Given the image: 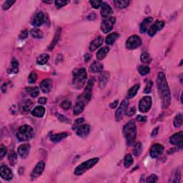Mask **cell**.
<instances>
[{
	"label": "cell",
	"instance_id": "cell-1",
	"mask_svg": "<svg viewBox=\"0 0 183 183\" xmlns=\"http://www.w3.org/2000/svg\"><path fill=\"white\" fill-rule=\"evenodd\" d=\"M157 87L159 98L161 99L162 107L167 109L171 103V94L167 80L163 72H159L157 78Z\"/></svg>",
	"mask_w": 183,
	"mask_h": 183
},
{
	"label": "cell",
	"instance_id": "cell-2",
	"mask_svg": "<svg viewBox=\"0 0 183 183\" xmlns=\"http://www.w3.org/2000/svg\"><path fill=\"white\" fill-rule=\"evenodd\" d=\"M123 135L126 140L127 145H133L137 137V127L135 121L130 120L125 125L123 128Z\"/></svg>",
	"mask_w": 183,
	"mask_h": 183
},
{
	"label": "cell",
	"instance_id": "cell-3",
	"mask_svg": "<svg viewBox=\"0 0 183 183\" xmlns=\"http://www.w3.org/2000/svg\"><path fill=\"white\" fill-rule=\"evenodd\" d=\"M87 78V71L84 68L74 69L73 72V79H72V84L74 88L80 89L82 88Z\"/></svg>",
	"mask_w": 183,
	"mask_h": 183
},
{
	"label": "cell",
	"instance_id": "cell-4",
	"mask_svg": "<svg viewBox=\"0 0 183 183\" xmlns=\"http://www.w3.org/2000/svg\"><path fill=\"white\" fill-rule=\"evenodd\" d=\"M95 84V80L94 79H90L87 82V84L86 86V88H85L84 92L82 93L80 96H79L77 98V103H80L81 105H87V103L90 101L92 98V91L93 86H94Z\"/></svg>",
	"mask_w": 183,
	"mask_h": 183
},
{
	"label": "cell",
	"instance_id": "cell-5",
	"mask_svg": "<svg viewBox=\"0 0 183 183\" xmlns=\"http://www.w3.org/2000/svg\"><path fill=\"white\" fill-rule=\"evenodd\" d=\"M34 137L32 127L28 125H24L19 127L17 132V137L20 142H26L30 140Z\"/></svg>",
	"mask_w": 183,
	"mask_h": 183
},
{
	"label": "cell",
	"instance_id": "cell-6",
	"mask_svg": "<svg viewBox=\"0 0 183 183\" xmlns=\"http://www.w3.org/2000/svg\"><path fill=\"white\" fill-rule=\"evenodd\" d=\"M99 159L98 157H94V158L89 159L86 162H84L82 164H80V165H78L77 167L74 170V174L76 175H82L84 173H85L87 171H88L89 170H90L91 168H92L94 166L96 165L97 163H98Z\"/></svg>",
	"mask_w": 183,
	"mask_h": 183
},
{
	"label": "cell",
	"instance_id": "cell-7",
	"mask_svg": "<svg viewBox=\"0 0 183 183\" xmlns=\"http://www.w3.org/2000/svg\"><path fill=\"white\" fill-rule=\"evenodd\" d=\"M129 102L127 99H124L120 104V106L117 110L115 113V120L117 122H120L124 118L125 114H127V110L128 108Z\"/></svg>",
	"mask_w": 183,
	"mask_h": 183
},
{
	"label": "cell",
	"instance_id": "cell-8",
	"mask_svg": "<svg viewBox=\"0 0 183 183\" xmlns=\"http://www.w3.org/2000/svg\"><path fill=\"white\" fill-rule=\"evenodd\" d=\"M142 44V40L137 35H133L127 39L126 47L129 50H135L139 47Z\"/></svg>",
	"mask_w": 183,
	"mask_h": 183
},
{
	"label": "cell",
	"instance_id": "cell-9",
	"mask_svg": "<svg viewBox=\"0 0 183 183\" xmlns=\"http://www.w3.org/2000/svg\"><path fill=\"white\" fill-rule=\"evenodd\" d=\"M152 107V98L150 96H145L140 101L139 110L142 113H146Z\"/></svg>",
	"mask_w": 183,
	"mask_h": 183
},
{
	"label": "cell",
	"instance_id": "cell-10",
	"mask_svg": "<svg viewBox=\"0 0 183 183\" xmlns=\"http://www.w3.org/2000/svg\"><path fill=\"white\" fill-rule=\"evenodd\" d=\"M116 22L114 17H110L105 20L101 24V29L104 33L107 34L113 29V27Z\"/></svg>",
	"mask_w": 183,
	"mask_h": 183
},
{
	"label": "cell",
	"instance_id": "cell-11",
	"mask_svg": "<svg viewBox=\"0 0 183 183\" xmlns=\"http://www.w3.org/2000/svg\"><path fill=\"white\" fill-rule=\"evenodd\" d=\"M165 26V22L163 21H155L154 24L151 25V27L148 29V34L150 37H153L155 35H156L157 32L160 31Z\"/></svg>",
	"mask_w": 183,
	"mask_h": 183
},
{
	"label": "cell",
	"instance_id": "cell-12",
	"mask_svg": "<svg viewBox=\"0 0 183 183\" xmlns=\"http://www.w3.org/2000/svg\"><path fill=\"white\" fill-rule=\"evenodd\" d=\"M182 137H183L182 132H179L177 133L174 134V135L170 138V143L177 146L179 149H180V150H182V144H183Z\"/></svg>",
	"mask_w": 183,
	"mask_h": 183
},
{
	"label": "cell",
	"instance_id": "cell-13",
	"mask_svg": "<svg viewBox=\"0 0 183 183\" xmlns=\"http://www.w3.org/2000/svg\"><path fill=\"white\" fill-rule=\"evenodd\" d=\"M44 167H45V164L43 161H39L37 165H36L35 167L34 168L32 172L31 173V177L32 179H36L41 175L44 170Z\"/></svg>",
	"mask_w": 183,
	"mask_h": 183
},
{
	"label": "cell",
	"instance_id": "cell-14",
	"mask_svg": "<svg viewBox=\"0 0 183 183\" xmlns=\"http://www.w3.org/2000/svg\"><path fill=\"white\" fill-rule=\"evenodd\" d=\"M34 105V102L31 99H24L20 105V110L21 113L27 114L30 112Z\"/></svg>",
	"mask_w": 183,
	"mask_h": 183
},
{
	"label": "cell",
	"instance_id": "cell-15",
	"mask_svg": "<svg viewBox=\"0 0 183 183\" xmlns=\"http://www.w3.org/2000/svg\"><path fill=\"white\" fill-rule=\"evenodd\" d=\"M0 172H1L2 177L6 180H12L13 178V173H12V170L5 164H2Z\"/></svg>",
	"mask_w": 183,
	"mask_h": 183
},
{
	"label": "cell",
	"instance_id": "cell-16",
	"mask_svg": "<svg viewBox=\"0 0 183 183\" xmlns=\"http://www.w3.org/2000/svg\"><path fill=\"white\" fill-rule=\"evenodd\" d=\"M164 152V147L162 144H155L151 148L150 155L152 158H157L161 156Z\"/></svg>",
	"mask_w": 183,
	"mask_h": 183
},
{
	"label": "cell",
	"instance_id": "cell-17",
	"mask_svg": "<svg viewBox=\"0 0 183 183\" xmlns=\"http://www.w3.org/2000/svg\"><path fill=\"white\" fill-rule=\"evenodd\" d=\"M31 146L29 144H23L18 148V154L22 159H26L30 152Z\"/></svg>",
	"mask_w": 183,
	"mask_h": 183
},
{
	"label": "cell",
	"instance_id": "cell-18",
	"mask_svg": "<svg viewBox=\"0 0 183 183\" xmlns=\"http://www.w3.org/2000/svg\"><path fill=\"white\" fill-rule=\"evenodd\" d=\"M44 21H45V16H44L43 12H39L35 16L32 22V24L34 27H38L42 26L44 22Z\"/></svg>",
	"mask_w": 183,
	"mask_h": 183
},
{
	"label": "cell",
	"instance_id": "cell-19",
	"mask_svg": "<svg viewBox=\"0 0 183 183\" xmlns=\"http://www.w3.org/2000/svg\"><path fill=\"white\" fill-rule=\"evenodd\" d=\"M90 132V127L89 125H81L80 127H78L77 129V135L80 137L85 138L87 137V135Z\"/></svg>",
	"mask_w": 183,
	"mask_h": 183
},
{
	"label": "cell",
	"instance_id": "cell-20",
	"mask_svg": "<svg viewBox=\"0 0 183 183\" xmlns=\"http://www.w3.org/2000/svg\"><path fill=\"white\" fill-rule=\"evenodd\" d=\"M110 73L108 72H103L99 77V87L100 89L105 88L109 82Z\"/></svg>",
	"mask_w": 183,
	"mask_h": 183
},
{
	"label": "cell",
	"instance_id": "cell-21",
	"mask_svg": "<svg viewBox=\"0 0 183 183\" xmlns=\"http://www.w3.org/2000/svg\"><path fill=\"white\" fill-rule=\"evenodd\" d=\"M101 15L104 18H108L109 17L111 16V14L113 13V10H112V7L110 5H108L107 4L103 2V5L101 7Z\"/></svg>",
	"mask_w": 183,
	"mask_h": 183
},
{
	"label": "cell",
	"instance_id": "cell-22",
	"mask_svg": "<svg viewBox=\"0 0 183 183\" xmlns=\"http://www.w3.org/2000/svg\"><path fill=\"white\" fill-rule=\"evenodd\" d=\"M104 42V39L103 37H97V38H95L94 40H92V42L89 44V50L91 52H94L98 49L99 47L102 46V44H103Z\"/></svg>",
	"mask_w": 183,
	"mask_h": 183
},
{
	"label": "cell",
	"instance_id": "cell-23",
	"mask_svg": "<svg viewBox=\"0 0 183 183\" xmlns=\"http://www.w3.org/2000/svg\"><path fill=\"white\" fill-rule=\"evenodd\" d=\"M52 80L50 79H46L42 81L40 84V89L44 93H49L52 89Z\"/></svg>",
	"mask_w": 183,
	"mask_h": 183
},
{
	"label": "cell",
	"instance_id": "cell-24",
	"mask_svg": "<svg viewBox=\"0 0 183 183\" xmlns=\"http://www.w3.org/2000/svg\"><path fill=\"white\" fill-rule=\"evenodd\" d=\"M103 65L99 62L95 61L89 67V70L92 73H97V72H100L103 70Z\"/></svg>",
	"mask_w": 183,
	"mask_h": 183
},
{
	"label": "cell",
	"instance_id": "cell-25",
	"mask_svg": "<svg viewBox=\"0 0 183 183\" xmlns=\"http://www.w3.org/2000/svg\"><path fill=\"white\" fill-rule=\"evenodd\" d=\"M153 21L152 17H146L144 20L142 21V22L140 24V31L141 33H144L148 29V26L150 25L152 22Z\"/></svg>",
	"mask_w": 183,
	"mask_h": 183
},
{
	"label": "cell",
	"instance_id": "cell-26",
	"mask_svg": "<svg viewBox=\"0 0 183 183\" xmlns=\"http://www.w3.org/2000/svg\"><path fill=\"white\" fill-rule=\"evenodd\" d=\"M67 137H68V134L66 133L55 134V135H53L51 136L50 140L51 142H53V143H57V142H61L62 140L65 139V138Z\"/></svg>",
	"mask_w": 183,
	"mask_h": 183
},
{
	"label": "cell",
	"instance_id": "cell-27",
	"mask_svg": "<svg viewBox=\"0 0 183 183\" xmlns=\"http://www.w3.org/2000/svg\"><path fill=\"white\" fill-rule=\"evenodd\" d=\"M44 113H45V109L42 106H37L32 111V116L36 118H42L44 115Z\"/></svg>",
	"mask_w": 183,
	"mask_h": 183
},
{
	"label": "cell",
	"instance_id": "cell-28",
	"mask_svg": "<svg viewBox=\"0 0 183 183\" xmlns=\"http://www.w3.org/2000/svg\"><path fill=\"white\" fill-rule=\"evenodd\" d=\"M119 37V34L118 32H113L107 36L105 39V42L107 45H112L114 44V42L116 41V39Z\"/></svg>",
	"mask_w": 183,
	"mask_h": 183
},
{
	"label": "cell",
	"instance_id": "cell-29",
	"mask_svg": "<svg viewBox=\"0 0 183 183\" xmlns=\"http://www.w3.org/2000/svg\"><path fill=\"white\" fill-rule=\"evenodd\" d=\"M60 35H61V29L59 28L57 29L56 33H55V35L54 38H53V40L51 42V44H50V46H49L48 49L50 50H52L54 49V47L55 46H56V44H57V42H58L59 39V37H60Z\"/></svg>",
	"mask_w": 183,
	"mask_h": 183
},
{
	"label": "cell",
	"instance_id": "cell-30",
	"mask_svg": "<svg viewBox=\"0 0 183 183\" xmlns=\"http://www.w3.org/2000/svg\"><path fill=\"white\" fill-rule=\"evenodd\" d=\"M140 84H135V86H133L132 88L129 89L128 92H127V99L133 98V97L137 94L138 91H139V89H140Z\"/></svg>",
	"mask_w": 183,
	"mask_h": 183
},
{
	"label": "cell",
	"instance_id": "cell-31",
	"mask_svg": "<svg viewBox=\"0 0 183 183\" xmlns=\"http://www.w3.org/2000/svg\"><path fill=\"white\" fill-rule=\"evenodd\" d=\"M110 48L108 47H105L101 48L97 53V58L98 60H102L107 56V53L109 52Z\"/></svg>",
	"mask_w": 183,
	"mask_h": 183
},
{
	"label": "cell",
	"instance_id": "cell-32",
	"mask_svg": "<svg viewBox=\"0 0 183 183\" xmlns=\"http://www.w3.org/2000/svg\"><path fill=\"white\" fill-rule=\"evenodd\" d=\"M19 71V63L18 61L15 59H13L12 61L11 67L8 69V73L9 74H17Z\"/></svg>",
	"mask_w": 183,
	"mask_h": 183
},
{
	"label": "cell",
	"instance_id": "cell-33",
	"mask_svg": "<svg viewBox=\"0 0 183 183\" xmlns=\"http://www.w3.org/2000/svg\"><path fill=\"white\" fill-rule=\"evenodd\" d=\"M49 59H50V55L48 54H42L37 57V63L39 65H44L47 63Z\"/></svg>",
	"mask_w": 183,
	"mask_h": 183
},
{
	"label": "cell",
	"instance_id": "cell-34",
	"mask_svg": "<svg viewBox=\"0 0 183 183\" xmlns=\"http://www.w3.org/2000/svg\"><path fill=\"white\" fill-rule=\"evenodd\" d=\"M8 160L12 166H14L17 162V154L14 151H12L8 155Z\"/></svg>",
	"mask_w": 183,
	"mask_h": 183
},
{
	"label": "cell",
	"instance_id": "cell-35",
	"mask_svg": "<svg viewBox=\"0 0 183 183\" xmlns=\"http://www.w3.org/2000/svg\"><path fill=\"white\" fill-rule=\"evenodd\" d=\"M182 121H183V117L182 114L181 113H179L174 117L173 124L174 127L176 128H180V127L182 125Z\"/></svg>",
	"mask_w": 183,
	"mask_h": 183
},
{
	"label": "cell",
	"instance_id": "cell-36",
	"mask_svg": "<svg viewBox=\"0 0 183 183\" xmlns=\"http://www.w3.org/2000/svg\"><path fill=\"white\" fill-rule=\"evenodd\" d=\"M26 91L27 92V93H28V94H29V95H30L31 97H34V98L37 97L39 94V89L37 87H27Z\"/></svg>",
	"mask_w": 183,
	"mask_h": 183
},
{
	"label": "cell",
	"instance_id": "cell-37",
	"mask_svg": "<svg viewBox=\"0 0 183 183\" xmlns=\"http://www.w3.org/2000/svg\"><path fill=\"white\" fill-rule=\"evenodd\" d=\"M30 34L33 37L36 38V39H42V38H43L44 37L42 31L41 29L37 28H34L32 29H31Z\"/></svg>",
	"mask_w": 183,
	"mask_h": 183
},
{
	"label": "cell",
	"instance_id": "cell-38",
	"mask_svg": "<svg viewBox=\"0 0 183 183\" xmlns=\"http://www.w3.org/2000/svg\"><path fill=\"white\" fill-rule=\"evenodd\" d=\"M134 162L133 157L131 154H127L125 157L124 159V165L125 168H129L130 166L133 165Z\"/></svg>",
	"mask_w": 183,
	"mask_h": 183
},
{
	"label": "cell",
	"instance_id": "cell-39",
	"mask_svg": "<svg viewBox=\"0 0 183 183\" xmlns=\"http://www.w3.org/2000/svg\"><path fill=\"white\" fill-rule=\"evenodd\" d=\"M140 60L143 64H150L152 62V58H151L150 55L148 52H143L140 56Z\"/></svg>",
	"mask_w": 183,
	"mask_h": 183
},
{
	"label": "cell",
	"instance_id": "cell-40",
	"mask_svg": "<svg viewBox=\"0 0 183 183\" xmlns=\"http://www.w3.org/2000/svg\"><path fill=\"white\" fill-rule=\"evenodd\" d=\"M114 4L115 5L116 7L119 8V9H124V8H126L128 7L129 1H114Z\"/></svg>",
	"mask_w": 183,
	"mask_h": 183
},
{
	"label": "cell",
	"instance_id": "cell-41",
	"mask_svg": "<svg viewBox=\"0 0 183 183\" xmlns=\"http://www.w3.org/2000/svg\"><path fill=\"white\" fill-rule=\"evenodd\" d=\"M142 152V145L140 142H137L135 144V147H134V150H133V154L135 156L138 157L141 155Z\"/></svg>",
	"mask_w": 183,
	"mask_h": 183
},
{
	"label": "cell",
	"instance_id": "cell-42",
	"mask_svg": "<svg viewBox=\"0 0 183 183\" xmlns=\"http://www.w3.org/2000/svg\"><path fill=\"white\" fill-rule=\"evenodd\" d=\"M84 106L81 105L80 103H76L75 106L74 107V110H73V114L74 115H78L80 113H82L83 110H84Z\"/></svg>",
	"mask_w": 183,
	"mask_h": 183
},
{
	"label": "cell",
	"instance_id": "cell-43",
	"mask_svg": "<svg viewBox=\"0 0 183 183\" xmlns=\"http://www.w3.org/2000/svg\"><path fill=\"white\" fill-rule=\"evenodd\" d=\"M138 71H139L140 74H141L142 76H144V75H147L149 72H150V67H147V66H140L139 68H138Z\"/></svg>",
	"mask_w": 183,
	"mask_h": 183
},
{
	"label": "cell",
	"instance_id": "cell-44",
	"mask_svg": "<svg viewBox=\"0 0 183 183\" xmlns=\"http://www.w3.org/2000/svg\"><path fill=\"white\" fill-rule=\"evenodd\" d=\"M37 74L36 72H31L30 74H29L28 77V82L30 83V84H34L37 82Z\"/></svg>",
	"mask_w": 183,
	"mask_h": 183
},
{
	"label": "cell",
	"instance_id": "cell-45",
	"mask_svg": "<svg viewBox=\"0 0 183 183\" xmlns=\"http://www.w3.org/2000/svg\"><path fill=\"white\" fill-rule=\"evenodd\" d=\"M152 82L151 80H147L146 81V87L144 88V92L145 94H149V93L151 92V90H152Z\"/></svg>",
	"mask_w": 183,
	"mask_h": 183
},
{
	"label": "cell",
	"instance_id": "cell-46",
	"mask_svg": "<svg viewBox=\"0 0 183 183\" xmlns=\"http://www.w3.org/2000/svg\"><path fill=\"white\" fill-rule=\"evenodd\" d=\"M54 3L57 8L59 9V8L65 7L67 4H69V1H66V0H57V1H55Z\"/></svg>",
	"mask_w": 183,
	"mask_h": 183
},
{
	"label": "cell",
	"instance_id": "cell-47",
	"mask_svg": "<svg viewBox=\"0 0 183 183\" xmlns=\"http://www.w3.org/2000/svg\"><path fill=\"white\" fill-rule=\"evenodd\" d=\"M84 122V118H79V119H77V120H76L75 122H74V124L73 125V127H72V129H73L74 130H77L78 127H80L81 125H82Z\"/></svg>",
	"mask_w": 183,
	"mask_h": 183
},
{
	"label": "cell",
	"instance_id": "cell-48",
	"mask_svg": "<svg viewBox=\"0 0 183 183\" xmlns=\"http://www.w3.org/2000/svg\"><path fill=\"white\" fill-rule=\"evenodd\" d=\"M15 2H16V1H14V0H13V1H12V0H8V1H6L2 5L3 10L9 9L10 7H12V6L13 5Z\"/></svg>",
	"mask_w": 183,
	"mask_h": 183
},
{
	"label": "cell",
	"instance_id": "cell-49",
	"mask_svg": "<svg viewBox=\"0 0 183 183\" xmlns=\"http://www.w3.org/2000/svg\"><path fill=\"white\" fill-rule=\"evenodd\" d=\"M60 107L62 108V109L65 110H69L70 107H72V103L69 100H67V99H66V100L63 101L62 103H61Z\"/></svg>",
	"mask_w": 183,
	"mask_h": 183
},
{
	"label": "cell",
	"instance_id": "cell-50",
	"mask_svg": "<svg viewBox=\"0 0 183 183\" xmlns=\"http://www.w3.org/2000/svg\"><path fill=\"white\" fill-rule=\"evenodd\" d=\"M90 5L92 6L93 8L95 9H98L100 7H102L103 2L102 1H99V0H95V1H90L89 2Z\"/></svg>",
	"mask_w": 183,
	"mask_h": 183
},
{
	"label": "cell",
	"instance_id": "cell-51",
	"mask_svg": "<svg viewBox=\"0 0 183 183\" xmlns=\"http://www.w3.org/2000/svg\"><path fill=\"white\" fill-rule=\"evenodd\" d=\"M180 170H177L175 172V174H174V177L171 180H170V182H180Z\"/></svg>",
	"mask_w": 183,
	"mask_h": 183
},
{
	"label": "cell",
	"instance_id": "cell-52",
	"mask_svg": "<svg viewBox=\"0 0 183 183\" xmlns=\"http://www.w3.org/2000/svg\"><path fill=\"white\" fill-rule=\"evenodd\" d=\"M56 114H57V118H58L59 120L60 121V122H65V123H69L70 122V121H69V119L66 118V117L62 115V114H59V113H57Z\"/></svg>",
	"mask_w": 183,
	"mask_h": 183
},
{
	"label": "cell",
	"instance_id": "cell-53",
	"mask_svg": "<svg viewBox=\"0 0 183 183\" xmlns=\"http://www.w3.org/2000/svg\"><path fill=\"white\" fill-rule=\"evenodd\" d=\"M157 176L156 174H151L150 176H149L148 179H147V182H156L157 181Z\"/></svg>",
	"mask_w": 183,
	"mask_h": 183
},
{
	"label": "cell",
	"instance_id": "cell-54",
	"mask_svg": "<svg viewBox=\"0 0 183 183\" xmlns=\"http://www.w3.org/2000/svg\"><path fill=\"white\" fill-rule=\"evenodd\" d=\"M27 37H28V31H27V29L22 30L20 32V35H19V38H20V39H26Z\"/></svg>",
	"mask_w": 183,
	"mask_h": 183
},
{
	"label": "cell",
	"instance_id": "cell-55",
	"mask_svg": "<svg viewBox=\"0 0 183 183\" xmlns=\"http://www.w3.org/2000/svg\"><path fill=\"white\" fill-rule=\"evenodd\" d=\"M6 153H7V148H6V147L1 145V147H0V156H1V159H2L5 157Z\"/></svg>",
	"mask_w": 183,
	"mask_h": 183
},
{
	"label": "cell",
	"instance_id": "cell-56",
	"mask_svg": "<svg viewBox=\"0 0 183 183\" xmlns=\"http://www.w3.org/2000/svg\"><path fill=\"white\" fill-rule=\"evenodd\" d=\"M135 112H136L135 107H133L129 108V109H128V108H127V114H127V115H128V116H133V115H134V114H135Z\"/></svg>",
	"mask_w": 183,
	"mask_h": 183
},
{
	"label": "cell",
	"instance_id": "cell-57",
	"mask_svg": "<svg viewBox=\"0 0 183 183\" xmlns=\"http://www.w3.org/2000/svg\"><path fill=\"white\" fill-rule=\"evenodd\" d=\"M47 102V99L44 97H39V99H38V103L40 104V105H46Z\"/></svg>",
	"mask_w": 183,
	"mask_h": 183
},
{
	"label": "cell",
	"instance_id": "cell-58",
	"mask_svg": "<svg viewBox=\"0 0 183 183\" xmlns=\"http://www.w3.org/2000/svg\"><path fill=\"white\" fill-rule=\"evenodd\" d=\"M136 120H137L138 122H146L147 117L142 115H137V118H136Z\"/></svg>",
	"mask_w": 183,
	"mask_h": 183
},
{
	"label": "cell",
	"instance_id": "cell-59",
	"mask_svg": "<svg viewBox=\"0 0 183 183\" xmlns=\"http://www.w3.org/2000/svg\"><path fill=\"white\" fill-rule=\"evenodd\" d=\"M118 103H119V101L118 100V99L114 100L113 103L110 104V108H111V109H115V108L117 107V106H118Z\"/></svg>",
	"mask_w": 183,
	"mask_h": 183
},
{
	"label": "cell",
	"instance_id": "cell-60",
	"mask_svg": "<svg viewBox=\"0 0 183 183\" xmlns=\"http://www.w3.org/2000/svg\"><path fill=\"white\" fill-rule=\"evenodd\" d=\"M7 85H8V83H5L2 86V92H7Z\"/></svg>",
	"mask_w": 183,
	"mask_h": 183
},
{
	"label": "cell",
	"instance_id": "cell-61",
	"mask_svg": "<svg viewBox=\"0 0 183 183\" xmlns=\"http://www.w3.org/2000/svg\"><path fill=\"white\" fill-rule=\"evenodd\" d=\"M90 57H91L90 54H89V53H87V54L84 55V62H89V59H90Z\"/></svg>",
	"mask_w": 183,
	"mask_h": 183
},
{
	"label": "cell",
	"instance_id": "cell-62",
	"mask_svg": "<svg viewBox=\"0 0 183 183\" xmlns=\"http://www.w3.org/2000/svg\"><path fill=\"white\" fill-rule=\"evenodd\" d=\"M158 129H159V127H156V128L153 129V132H152V137H155V136L157 135V133H158Z\"/></svg>",
	"mask_w": 183,
	"mask_h": 183
},
{
	"label": "cell",
	"instance_id": "cell-63",
	"mask_svg": "<svg viewBox=\"0 0 183 183\" xmlns=\"http://www.w3.org/2000/svg\"><path fill=\"white\" fill-rule=\"evenodd\" d=\"M44 3L45 4H52V1H50V2H47V1H43Z\"/></svg>",
	"mask_w": 183,
	"mask_h": 183
}]
</instances>
